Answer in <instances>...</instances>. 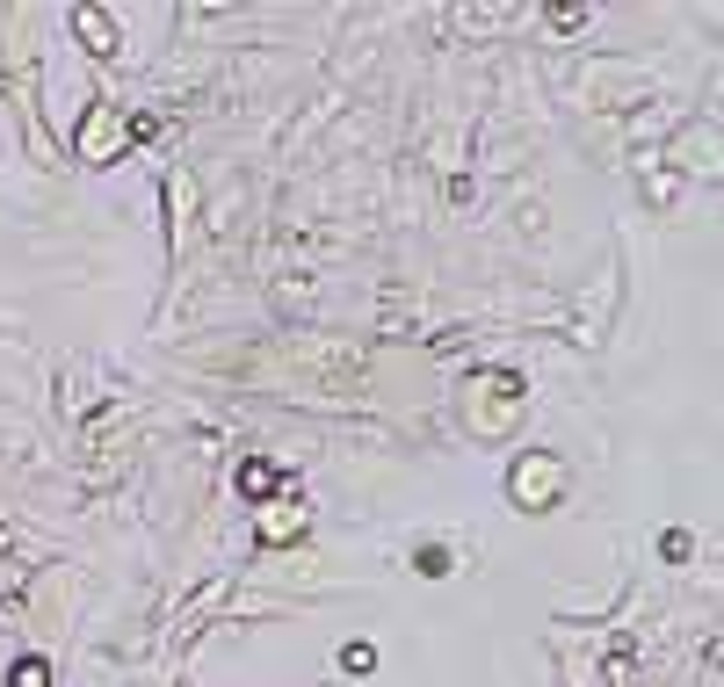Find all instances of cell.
<instances>
[{"label":"cell","mask_w":724,"mask_h":687,"mask_svg":"<svg viewBox=\"0 0 724 687\" xmlns=\"http://www.w3.org/2000/svg\"><path fill=\"white\" fill-rule=\"evenodd\" d=\"M15 687H44V666H37V659H29V666L15 673Z\"/></svg>","instance_id":"obj_1"}]
</instances>
